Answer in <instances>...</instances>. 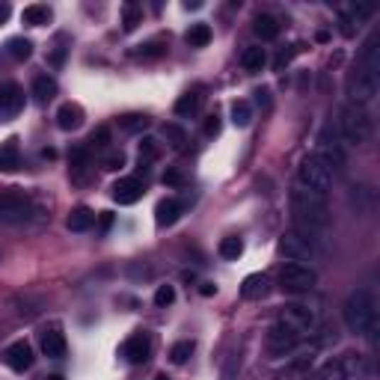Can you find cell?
I'll list each match as a JSON object with an SVG mask.
<instances>
[{
	"label": "cell",
	"mask_w": 380,
	"mask_h": 380,
	"mask_svg": "<svg viewBox=\"0 0 380 380\" xmlns=\"http://www.w3.org/2000/svg\"><path fill=\"white\" fill-rule=\"evenodd\" d=\"M344 327L351 330L357 336H366V333H374L377 327V300L369 288H357L348 294V300H344Z\"/></svg>",
	"instance_id": "cell-1"
},
{
	"label": "cell",
	"mask_w": 380,
	"mask_h": 380,
	"mask_svg": "<svg viewBox=\"0 0 380 380\" xmlns=\"http://www.w3.org/2000/svg\"><path fill=\"white\" fill-rule=\"evenodd\" d=\"M339 137L351 146H366L374 137V122L369 116L366 107L357 104H344L339 110Z\"/></svg>",
	"instance_id": "cell-2"
},
{
	"label": "cell",
	"mask_w": 380,
	"mask_h": 380,
	"mask_svg": "<svg viewBox=\"0 0 380 380\" xmlns=\"http://www.w3.org/2000/svg\"><path fill=\"white\" fill-rule=\"evenodd\" d=\"M291 208H294L297 220L312 223L315 229H321V232H327V229H330V211H327L324 196H318V193H312V190L297 185L291 190Z\"/></svg>",
	"instance_id": "cell-3"
},
{
	"label": "cell",
	"mask_w": 380,
	"mask_h": 380,
	"mask_svg": "<svg viewBox=\"0 0 380 380\" xmlns=\"http://www.w3.org/2000/svg\"><path fill=\"white\" fill-rule=\"evenodd\" d=\"M297 185L318 193V196H327L330 188H333V173H330L315 155H309L300 161V167H297Z\"/></svg>",
	"instance_id": "cell-4"
},
{
	"label": "cell",
	"mask_w": 380,
	"mask_h": 380,
	"mask_svg": "<svg viewBox=\"0 0 380 380\" xmlns=\"http://www.w3.org/2000/svg\"><path fill=\"white\" fill-rule=\"evenodd\" d=\"M276 321L288 324L294 333H300L303 339H309V336H315V330L321 324V315H318V309H312L306 303H288V306L279 309Z\"/></svg>",
	"instance_id": "cell-5"
},
{
	"label": "cell",
	"mask_w": 380,
	"mask_h": 380,
	"mask_svg": "<svg viewBox=\"0 0 380 380\" xmlns=\"http://www.w3.org/2000/svg\"><path fill=\"white\" fill-rule=\"evenodd\" d=\"M315 158L324 163V167L333 173V175H339V173H344L348 170V152H344V146L339 143V137L333 134V131H324V134L318 137V146H315Z\"/></svg>",
	"instance_id": "cell-6"
},
{
	"label": "cell",
	"mask_w": 380,
	"mask_h": 380,
	"mask_svg": "<svg viewBox=\"0 0 380 380\" xmlns=\"http://www.w3.org/2000/svg\"><path fill=\"white\" fill-rule=\"evenodd\" d=\"M279 286L283 291H291V294H303V291H312L318 286V271L312 264H297V261H288L283 271H279Z\"/></svg>",
	"instance_id": "cell-7"
},
{
	"label": "cell",
	"mask_w": 380,
	"mask_h": 380,
	"mask_svg": "<svg viewBox=\"0 0 380 380\" xmlns=\"http://www.w3.org/2000/svg\"><path fill=\"white\" fill-rule=\"evenodd\" d=\"M380 92V77H371L369 72H362V69H354L348 75V95H351V104L357 107H366L371 104L374 98Z\"/></svg>",
	"instance_id": "cell-8"
},
{
	"label": "cell",
	"mask_w": 380,
	"mask_h": 380,
	"mask_svg": "<svg viewBox=\"0 0 380 380\" xmlns=\"http://www.w3.org/2000/svg\"><path fill=\"white\" fill-rule=\"evenodd\" d=\"M30 214H33V205L24 193H18V190L0 193V220L4 223H24V220H30Z\"/></svg>",
	"instance_id": "cell-9"
},
{
	"label": "cell",
	"mask_w": 380,
	"mask_h": 380,
	"mask_svg": "<svg viewBox=\"0 0 380 380\" xmlns=\"http://www.w3.org/2000/svg\"><path fill=\"white\" fill-rule=\"evenodd\" d=\"M300 342H303L300 333H294L288 324L276 321V324L271 327V333H268V351H271L273 357H288Z\"/></svg>",
	"instance_id": "cell-10"
},
{
	"label": "cell",
	"mask_w": 380,
	"mask_h": 380,
	"mask_svg": "<svg viewBox=\"0 0 380 380\" xmlns=\"http://www.w3.org/2000/svg\"><path fill=\"white\" fill-rule=\"evenodd\" d=\"M279 256H286V261H297V264H309L315 259V250L294 232H286L279 238Z\"/></svg>",
	"instance_id": "cell-11"
},
{
	"label": "cell",
	"mask_w": 380,
	"mask_h": 380,
	"mask_svg": "<svg viewBox=\"0 0 380 380\" xmlns=\"http://www.w3.org/2000/svg\"><path fill=\"white\" fill-rule=\"evenodd\" d=\"M24 110V89L18 84L0 87V122H12Z\"/></svg>",
	"instance_id": "cell-12"
},
{
	"label": "cell",
	"mask_w": 380,
	"mask_h": 380,
	"mask_svg": "<svg viewBox=\"0 0 380 380\" xmlns=\"http://www.w3.org/2000/svg\"><path fill=\"white\" fill-rule=\"evenodd\" d=\"M122 357L131 362V366H143V362H148V357H152V336L148 333L131 336L122 344Z\"/></svg>",
	"instance_id": "cell-13"
},
{
	"label": "cell",
	"mask_w": 380,
	"mask_h": 380,
	"mask_svg": "<svg viewBox=\"0 0 380 380\" xmlns=\"http://www.w3.org/2000/svg\"><path fill=\"white\" fill-rule=\"evenodd\" d=\"M4 357H6V366L12 369V371H30L33 369V348H30V342H24V339H18V342H12L9 348L4 351Z\"/></svg>",
	"instance_id": "cell-14"
},
{
	"label": "cell",
	"mask_w": 380,
	"mask_h": 380,
	"mask_svg": "<svg viewBox=\"0 0 380 380\" xmlns=\"http://www.w3.org/2000/svg\"><path fill=\"white\" fill-rule=\"evenodd\" d=\"M143 193H146V188H143V181H140L137 175L119 178L116 185H113V200H116L119 205H134V202H140Z\"/></svg>",
	"instance_id": "cell-15"
},
{
	"label": "cell",
	"mask_w": 380,
	"mask_h": 380,
	"mask_svg": "<svg viewBox=\"0 0 380 380\" xmlns=\"http://www.w3.org/2000/svg\"><path fill=\"white\" fill-rule=\"evenodd\" d=\"M339 362H342L344 380H371V362H369V357H362V354H344Z\"/></svg>",
	"instance_id": "cell-16"
},
{
	"label": "cell",
	"mask_w": 380,
	"mask_h": 380,
	"mask_svg": "<svg viewBox=\"0 0 380 380\" xmlns=\"http://www.w3.org/2000/svg\"><path fill=\"white\" fill-rule=\"evenodd\" d=\"M271 294V276L268 273H250L241 283V297L244 300H261Z\"/></svg>",
	"instance_id": "cell-17"
},
{
	"label": "cell",
	"mask_w": 380,
	"mask_h": 380,
	"mask_svg": "<svg viewBox=\"0 0 380 380\" xmlns=\"http://www.w3.org/2000/svg\"><path fill=\"white\" fill-rule=\"evenodd\" d=\"M65 336H63V330L54 324V327H48L45 333H42V354L48 357V359H63L65 357Z\"/></svg>",
	"instance_id": "cell-18"
},
{
	"label": "cell",
	"mask_w": 380,
	"mask_h": 380,
	"mask_svg": "<svg viewBox=\"0 0 380 380\" xmlns=\"http://www.w3.org/2000/svg\"><path fill=\"white\" fill-rule=\"evenodd\" d=\"M380 36H371L366 42V48H362V54H359V63H357V69L362 72H369L371 77H380Z\"/></svg>",
	"instance_id": "cell-19"
},
{
	"label": "cell",
	"mask_w": 380,
	"mask_h": 380,
	"mask_svg": "<svg viewBox=\"0 0 380 380\" xmlns=\"http://www.w3.org/2000/svg\"><path fill=\"white\" fill-rule=\"evenodd\" d=\"M84 119H87L84 107L75 104V102L63 104V107L57 110V125H60V131H77L80 125H84Z\"/></svg>",
	"instance_id": "cell-20"
},
{
	"label": "cell",
	"mask_w": 380,
	"mask_h": 380,
	"mask_svg": "<svg viewBox=\"0 0 380 380\" xmlns=\"http://www.w3.org/2000/svg\"><path fill=\"white\" fill-rule=\"evenodd\" d=\"M21 167V148H18V137H9L0 146V173H15Z\"/></svg>",
	"instance_id": "cell-21"
},
{
	"label": "cell",
	"mask_w": 380,
	"mask_h": 380,
	"mask_svg": "<svg viewBox=\"0 0 380 380\" xmlns=\"http://www.w3.org/2000/svg\"><path fill=\"white\" fill-rule=\"evenodd\" d=\"M95 223V211L87 208V205H77L69 211V217H65V226H69V232H87Z\"/></svg>",
	"instance_id": "cell-22"
},
{
	"label": "cell",
	"mask_w": 380,
	"mask_h": 380,
	"mask_svg": "<svg viewBox=\"0 0 380 380\" xmlns=\"http://www.w3.org/2000/svg\"><path fill=\"white\" fill-rule=\"evenodd\" d=\"M202 89H190V92H185L175 102V116H181V119H188V116H196L200 113V107H202Z\"/></svg>",
	"instance_id": "cell-23"
},
{
	"label": "cell",
	"mask_w": 380,
	"mask_h": 380,
	"mask_svg": "<svg viewBox=\"0 0 380 380\" xmlns=\"http://www.w3.org/2000/svg\"><path fill=\"white\" fill-rule=\"evenodd\" d=\"M57 80L51 75H36V80H33V95H36V102L39 104H48L51 98L57 95Z\"/></svg>",
	"instance_id": "cell-24"
},
{
	"label": "cell",
	"mask_w": 380,
	"mask_h": 380,
	"mask_svg": "<svg viewBox=\"0 0 380 380\" xmlns=\"http://www.w3.org/2000/svg\"><path fill=\"white\" fill-rule=\"evenodd\" d=\"M181 214V202L178 200H161L155 208V223L158 226H173Z\"/></svg>",
	"instance_id": "cell-25"
},
{
	"label": "cell",
	"mask_w": 380,
	"mask_h": 380,
	"mask_svg": "<svg viewBox=\"0 0 380 380\" xmlns=\"http://www.w3.org/2000/svg\"><path fill=\"white\" fill-rule=\"evenodd\" d=\"M253 33L259 39L264 42H271L279 36V21L273 18V15H256V21H253Z\"/></svg>",
	"instance_id": "cell-26"
},
{
	"label": "cell",
	"mask_w": 380,
	"mask_h": 380,
	"mask_svg": "<svg viewBox=\"0 0 380 380\" xmlns=\"http://www.w3.org/2000/svg\"><path fill=\"white\" fill-rule=\"evenodd\" d=\"M21 21L27 27H45L48 21H51V9L42 6V4H33V6H24L21 12Z\"/></svg>",
	"instance_id": "cell-27"
},
{
	"label": "cell",
	"mask_w": 380,
	"mask_h": 380,
	"mask_svg": "<svg viewBox=\"0 0 380 380\" xmlns=\"http://www.w3.org/2000/svg\"><path fill=\"white\" fill-rule=\"evenodd\" d=\"M264 63H268V54H264V48H246L241 54V65L246 72H261Z\"/></svg>",
	"instance_id": "cell-28"
},
{
	"label": "cell",
	"mask_w": 380,
	"mask_h": 380,
	"mask_svg": "<svg viewBox=\"0 0 380 380\" xmlns=\"http://www.w3.org/2000/svg\"><path fill=\"white\" fill-rule=\"evenodd\" d=\"M217 253H220L226 261H238V259L244 256V241H241V238H235V235H229V238H223V241H220Z\"/></svg>",
	"instance_id": "cell-29"
},
{
	"label": "cell",
	"mask_w": 380,
	"mask_h": 380,
	"mask_svg": "<svg viewBox=\"0 0 380 380\" xmlns=\"http://www.w3.org/2000/svg\"><path fill=\"white\" fill-rule=\"evenodd\" d=\"M6 51H9V57H12V60L24 63V60L33 54V42H30V39H24V36H15V39H9V42H6Z\"/></svg>",
	"instance_id": "cell-30"
},
{
	"label": "cell",
	"mask_w": 380,
	"mask_h": 380,
	"mask_svg": "<svg viewBox=\"0 0 380 380\" xmlns=\"http://www.w3.org/2000/svg\"><path fill=\"white\" fill-rule=\"evenodd\" d=\"M211 36H214V33H211V27L208 24H193L190 30H188V45L190 48H205L208 42H211Z\"/></svg>",
	"instance_id": "cell-31"
},
{
	"label": "cell",
	"mask_w": 380,
	"mask_h": 380,
	"mask_svg": "<svg viewBox=\"0 0 380 380\" xmlns=\"http://www.w3.org/2000/svg\"><path fill=\"white\" fill-rule=\"evenodd\" d=\"M143 21V9L137 4H122V30L131 33L137 30V24Z\"/></svg>",
	"instance_id": "cell-32"
},
{
	"label": "cell",
	"mask_w": 380,
	"mask_h": 380,
	"mask_svg": "<svg viewBox=\"0 0 380 380\" xmlns=\"http://www.w3.org/2000/svg\"><path fill=\"white\" fill-rule=\"evenodd\" d=\"M137 155H140V163H152V161H158V158H161V143H158L155 137H143Z\"/></svg>",
	"instance_id": "cell-33"
},
{
	"label": "cell",
	"mask_w": 380,
	"mask_h": 380,
	"mask_svg": "<svg viewBox=\"0 0 380 380\" xmlns=\"http://www.w3.org/2000/svg\"><path fill=\"white\" fill-rule=\"evenodd\" d=\"M250 122H253V107L246 102H235L232 104V125L235 128H246Z\"/></svg>",
	"instance_id": "cell-34"
},
{
	"label": "cell",
	"mask_w": 380,
	"mask_h": 380,
	"mask_svg": "<svg viewBox=\"0 0 380 380\" xmlns=\"http://www.w3.org/2000/svg\"><path fill=\"white\" fill-rule=\"evenodd\" d=\"M148 125V116L146 113H128V116L119 119V128L128 131V134H137V131H143Z\"/></svg>",
	"instance_id": "cell-35"
},
{
	"label": "cell",
	"mask_w": 380,
	"mask_h": 380,
	"mask_svg": "<svg viewBox=\"0 0 380 380\" xmlns=\"http://www.w3.org/2000/svg\"><path fill=\"white\" fill-rule=\"evenodd\" d=\"M315 380H344L342 362H339V359H327L324 366L318 369V377H315Z\"/></svg>",
	"instance_id": "cell-36"
},
{
	"label": "cell",
	"mask_w": 380,
	"mask_h": 380,
	"mask_svg": "<svg viewBox=\"0 0 380 380\" xmlns=\"http://www.w3.org/2000/svg\"><path fill=\"white\" fill-rule=\"evenodd\" d=\"M163 137H167V143L173 146V148H185V143H188V134H185V128H178V125H163Z\"/></svg>",
	"instance_id": "cell-37"
},
{
	"label": "cell",
	"mask_w": 380,
	"mask_h": 380,
	"mask_svg": "<svg viewBox=\"0 0 380 380\" xmlns=\"http://www.w3.org/2000/svg\"><path fill=\"white\" fill-rule=\"evenodd\" d=\"M238 371H241V354L232 351V354L226 357V362H223V374H220V380H238Z\"/></svg>",
	"instance_id": "cell-38"
},
{
	"label": "cell",
	"mask_w": 380,
	"mask_h": 380,
	"mask_svg": "<svg viewBox=\"0 0 380 380\" xmlns=\"http://www.w3.org/2000/svg\"><path fill=\"white\" fill-rule=\"evenodd\" d=\"M193 354V342H175L170 348V359L175 362V366H181V362H188Z\"/></svg>",
	"instance_id": "cell-39"
},
{
	"label": "cell",
	"mask_w": 380,
	"mask_h": 380,
	"mask_svg": "<svg viewBox=\"0 0 380 380\" xmlns=\"http://www.w3.org/2000/svg\"><path fill=\"white\" fill-rule=\"evenodd\" d=\"M107 146H110V128L107 125H98L92 134H89L87 148H107Z\"/></svg>",
	"instance_id": "cell-40"
},
{
	"label": "cell",
	"mask_w": 380,
	"mask_h": 380,
	"mask_svg": "<svg viewBox=\"0 0 380 380\" xmlns=\"http://www.w3.org/2000/svg\"><path fill=\"white\" fill-rule=\"evenodd\" d=\"M175 300V288L173 286H158V291H155V306H170Z\"/></svg>",
	"instance_id": "cell-41"
},
{
	"label": "cell",
	"mask_w": 380,
	"mask_h": 380,
	"mask_svg": "<svg viewBox=\"0 0 380 380\" xmlns=\"http://www.w3.org/2000/svg\"><path fill=\"white\" fill-rule=\"evenodd\" d=\"M125 167V155L122 152H107L104 155V170H122Z\"/></svg>",
	"instance_id": "cell-42"
},
{
	"label": "cell",
	"mask_w": 380,
	"mask_h": 380,
	"mask_svg": "<svg viewBox=\"0 0 380 380\" xmlns=\"http://www.w3.org/2000/svg\"><path fill=\"white\" fill-rule=\"evenodd\" d=\"M163 185H167V188H181V185H185V173H181V170H167V173H163Z\"/></svg>",
	"instance_id": "cell-43"
},
{
	"label": "cell",
	"mask_w": 380,
	"mask_h": 380,
	"mask_svg": "<svg viewBox=\"0 0 380 380\" xmlns=\"http://www.w3.org/2000/svg\"><path fill=\"white\" fill-rule=\"evenodd\" d=\"M205 134H208V137H217V134H220V116H217V113L205 119Z\"/></svg>",
	"instance_id": "cell-44"
},
{
	"label": "cell",
	"mask_w": 380,
	"mask_h": 380,
	"mask_svg": "<svg viewBox=\"0 0 380 380\" xmlns=\"http://www.w3.org/2000/svg\"><path fill=\"white\" fill-rule=\"evenodd\" d=\"M256 104L261 110H271V89H256Z\"/></svg>",
	"instance_id": "cell-45"
},
{
	"label": "cell",
	"mask_w": 380,
	"mask_h": 380,
	"mask_svg": "<svg viewBox=\"0 0 380 380\" xmlns=\"http://www.w3.org/2000/svg\"><path fill=\"white\" fill-rule=\"evenodd\" d=\"M143 57H161L163 54V48H161V42H148V45H143V51H140Z\"/></svg>",
	"instance_id": "cell-46"
},
{
	"label": "cell",
	"mask_w": 380,
	"mask_h": 380,
	"mask_svg": "<svg viewBox=\"0 0 380 380\" xmlns=\"http://www.w3.org/2000/svg\"><path fill=\"white\" fill-rule=\"evenodd\" d=\"M339 30H342V36H344V39H351L354 33H357V24L348 21V18H339Z\"/></svg>",
	"instance_id": "cell-47"
},
{
	"label": "cell",
	"mask_w": 380,
	"mask_h": 380,
	"mask_svg": "<svg viewBox=\"0 0 380 380\" xmlns=\"http://www.w3.org/2000/svg\"><path fill=\"white\" fill-rule=\"evenodd\" d=\"M65 51H69V48H63V45H60V48H57V51H54L51 57H48V63H51V65H54V69H60V65H63V60H65Z\"/></svg>",
	"instance_id": "cell-48"
},
{
	"label": "cell",
	"mask_w": 380,
	"mask_h": 380,
	"mask_svg": "<svg viewBox=\"0 0 380 380\" xmlns=\"http://www.w3.org/2000/svg\"><path fill=\"white\" fill-rule=\"evenodd\" d=\"M110 226H113V214H110V211H102V214H98V229H102V232H107Z\"/></svg>",
	"instance_id": "cell-49"
},
{
	"label": "cell",
	"mask_w": 380,
	"mask_h": 380,
	"mask_svg": "<svg viewBox=\"0 0 380 380\" xmlns=\"http://www.w3.org/2000/svg\"><path fill=\"white\" fill-rule=\"evenodd\" d=\"M200 294L202 297H214V294H217V286H214V283H202L200 286Z\"/></svg>",
	"instance_id": "cell-50"
},
{
	"label": "cell",
	"mask_w": 380,
	"mask_h": 380,
	"mask_svg": "<svg viewBox=\"0 0 380 380\" xmlns=\"http://www.w3.org/2000/svg\"><path fill=\"white\" fill-rule=\"evenodd\" d=\"M9 12H12V9H9V4H0V24H4V21L9 18Z\"/></svg>",
	"instance_id": "cell-51"
},
{
	"label": "cell",
	"mask_w": 380,
	"mask_h": 380,
	"mask_svg": "<svg viewBox=\"0 0 380 380\" xmlns=\"http://www.w3.org/2000/svg\"><path fill=\"white\" fill-rule=\"evenodd\" d=\"M155 380H170V377H167V374H158V377H155Z\"/></svg>",
	"instance_id": "cell-52"
}]
</instances>
